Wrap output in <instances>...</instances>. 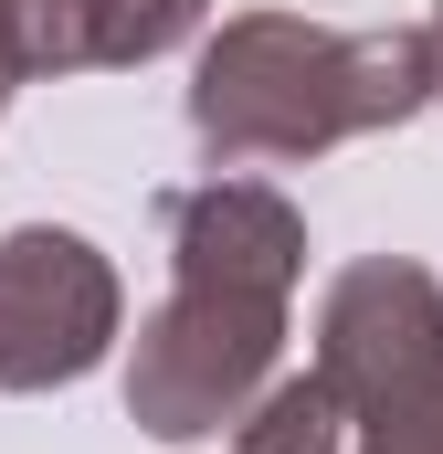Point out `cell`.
<instances>
[{
	"label": "cell",
	"mask_w": 443,
	"mask_h": 454,
	"mask_svg": "<svg viewBox=\"0 0 443 454\" xmlns=\"http://www.w3.org/2000/svg\"><path fill=\"white\" fill-rule=\"evenodd\" d=\"M317 380L359 423H380L391 402H412L423 380H443V286L423 264H348L328 286V317H317Z\"/></svg>",
	"instance_id": "obj_4"
},
{
	"label": "cell",
	"mask_w": 443,
	"mask_h": 454,
	"mask_svg": "<svg viewBox=\"0 0 443 454\" xmlns=\"http://www.w3.org/2000/svg\"><path fill=\"white\" fill-rule=\"evenodd\" d=\"M201 21V0H11L21 64L74 74V64H148Z\"/></svg>",
	"instance_id": "obj_5"
},
{
	"label": "cell",
	"mask_w": 443,
	"mask_h": 454,
	"mask_svg": "<svg viewBox=\"0 0 443 454\" xmlns=\"http://www.w3.org/2000/svg\"><path fill=\"white\" fill-rule=\"evenodd\" d=\"M423 32H433V106H443V11L423 21Z\"/></svg>",
	"instance_id": "obj_8"
},
{
	"label": "cell",
	"mask_w": 443,
	"mask_h": 454,
	"mask_svg": "<svg viewBox=\"0 0 443 454\" xmlns=\"http://www.w3.org/2000/svg\"><path fill=\"white\" fill-rule=\"evenodd\" d=\"M243 454H359V412L338 402L328 380H275L253 412H243Z\"/></svg>",
	"instance_id": "obj_6"
},
{
	"label": "cell",
	"mask_w": 443,
	"mask_h": 454,
	"mask_svg": "<svg viewBox=\"0 0 443 454\" xmlns=\"http://www.w3.org/2000/svg\"><path fill=\"white\" fill-rule=\"evenodd\" d=\"M116 339V275L85 232H11L0 243V391L85 380Z\"/></svg>",
	"instance_id": "obj_3"
},
{
	"label": "cell",
	"mask_w": 443,
	"mask_h": 454,
	"mask_svg": "<svg viewBox=\"0 0 443 454\" xmlns=\"http://www.w3.org/2000/svg\"><path fill=\"white\" fill-rule=\"evenodd\" d=\"M169 254H180V286L169 307L148 317L137 370H127V412L169 444L243 423L253 380L275 370L285 339V296H296V264H307V223L285 212V191L264 180H201V191H169L159 201Z\"/></svg>",
	"instance_id": "obj_1"
},
{
	"label": "cell",
	"mask_w": 443,
	"mask_h": 454,
	"mask_svg": "<svg viewBox=\"0 0 443 454\" xmlns=\"http://www.w3.org/2000/svg\"><path fill=\"white\" fill-rule=\"evenodd\" d=\"M359 454H443V380H423L412 402H391L380 423H359Z\"/></svg>",
	"instance_id": "obj_7"
},
{
	"label": "cell",
	"mask_w": 443,
	"mask_h": 454,
	"mask_svg": "<svg viewBox=\"0 0 443 454\" xmlns=\"http://www.w3.org/2000/svg\"><path fill=\"white\" fill-rule=\"evenodd\" d=\"M433 106V32H317V21H232L201 53L190 137L222 169L243 159H317L359 127H401Z\"/></svg>",
	"instance_id": "obj_2"
}]
</instances>
